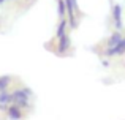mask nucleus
I'll return each instance as SVG.
<instances>
[{"instance_id": "f257e3e1", "label": "nucleus", "mask_w": 125, "mask_h": 120, "mask_svg": "<svg viewBox=\"0 0 125 120\" xmlns=\"http://www.w3.org/2000/svg\"><path fill=\"white\" fill-rule=\"evenodd\" d=\"M111 2H113V5H124L125 0H111Z\"/></svg>"}]
</instances>
